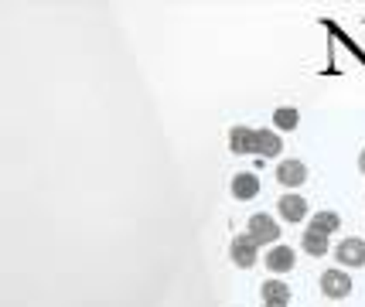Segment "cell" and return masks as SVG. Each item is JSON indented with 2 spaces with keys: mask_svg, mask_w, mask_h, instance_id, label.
I'll use <instances>...</instances> for the list:
<instances>
[{
  "mask_svg": "<svg viewBox=\"0 0 365 307\" xmlns=\"http://www.w3.org/2000/svg\"><path fill=\"white\" fill-rule=\"evenodd\" d=\"M273 123L280 130H297V123H301V113L294 110V106H280L277 113H273Z\"/></svg>",
  "mask_w": 365,
  "mask_h": 307,
  "instance_id": "cell-14",
  "label": "cell"
},
{
  "mask_svg": "<svg viewBox=\"0 0 365 307\" xmlns=\"http://www.w3.org/2000/svg\"><path fill=\"white\" fill-rule=\"evenodd\" d=\"M232 263L242 266V270L256 266V243L250 236H236V239H232Z\"/></svg>",
  "mask_w": 365,
  "mask_h": 307,
  "instance_id": "cell-6",
  "label": "cell"
},
{
  "mask_svg": "<svg viewBox=\"0 0 365 307\" xmlns=\"http://www.w3.org/2000/svg\"><path fill=\"white\" fill-rule=\"evenodd\" d=\"M232 198H239V202H250V198H256L259 194V178L256 175H250V171H242V175H236L232 178Z\"/></svg>",
  "mask_w": 365,
  "mask_h": 307,
  "instance_id": "cell-8",
  "label": "cell"
},
{
  "mask_svg": "<svg viewBox=\"0 0 365 307\" xmlns=\"http://www.w3.org/2000/svg\"><path fill=\"white\" fill-rule=\"evenodd\" d=\"M267 307H284V304H267Z\"/></svg>",
  "mask_w": 365,
  "mask_h": 307,
  "instance_id": "cell-16",
  "label": "cell"
},
{
  "mask_svg": "<svg viewBox=\"0 0 365 307\" xmlns=\"http://www.w3.org/2000/svg\"><path fill=\"white\" fill-rule=\"evenodd\" d=\"M229 147H232V154H256V130L232 127L229 130Z\"/></svg>",
  "mask_w": 365,
  "mask_h": 307,
  "instance_id": "cell-7",
  "label": "cell"
},
{
  "mask_svg": "<svg viewBox=\"0 0 365 307\" xmlns=\"http://www.w3.org/2000/svg\"><path fill=\"white\" fill-rule=\"evenodd\" d=\"M277 209H280V215H284L287 222H301L304 215H307V202H304L301 194H284L277 202Z\"/></svg>",
  "mask_w": 365,
  "mask_h": 307,
  "instance_id": "cell-9",
  "label": "cell"
},
{
  "mask_svg": "<svg viewBox=\"0 0 365 307\" xmlns=\"http://www.w3.org/2000/svg\"><path fill=\"white\" fill-rule=\"evenodd\" d=\"M246 236H250L256 246H273L277 239H280V226L273 222V215L256 212L253 219H250V232H246Z\"/></svg>",
  "mask_w": 365,
  "mask_h": 307,
  "instance_id": "cell-1",
  "label": "cell"
},
{
  "mask_svg": "<svg viewBox=\"0 0 365 307\" xmlns=\"http://www.w3.org/2000/svg\"><path fill=\"white\" fill-rule=\"evenodd\" d=\"M359 167H362V171H365V150H362V157H359Z\"/></svg>",
  "mask_w": 365,
  "mask_h": 307,
  "instance_id": "cell-15",
  "label": "cell"
},
{
  "mask_svg": "<svg viewBox=\"0 0 365 307\" xmlns=\"http://www.w3.org/2000/svg\"><path fill=\"white\" fill-rule=\"evenodd\" d=\"M321 293L324 297H349L351 280L341 270H328V274H321Z\"/></svg>",
  "mask_w": 365,
  "mask_h": 307,
  "instance_id": "cell-3",
  "label": "cell"
},
{
  "mask_svg": "<svg viewBox=\"0 0 365 307\" xmlns=\"http://www.w3.org/2000/svg\"><path fill=\"white\" fill-rule=\"evenodd\" d=\"M304 249H307L311 256H324V253H328V236H321V232H311V229H304Z\"/></svg>",
  "mask_w": 365,
  "mask_h": 307,
  "instance_id": "cell-13",
  "label": "cell"
},
{
  "mask_svg": "<svg viewBox=\"0 0 365 307\" xmlns=\"http://www.w3.org/2000/svg\"><path fill=\"white\" fill-rule=\"evenodd\" d=\"M277 181L284 184V188H301L304 181H307V167L301 161H280L277 167Z\"/></svg>",
  "mask_w": 365,
  "mask_h": 307,
  "instance_id": "cell-5",
  "label": "cell"
},
{
  "mask_svg": "<svg viewBox=\"0 0 365 307\" xmlns=\"http://www.w3.org/2000/svg\"><path fill=\"white\" fill-rule=\"evenodd\" d=\"M284 150V140L273 130H256V154L259 157H277Z\"/></svg>",
  "mask_w": 365,
  "mask_h": 307,
  "instance_id": "cell-10",
  "label": "cell"
},
{
  "mask_svg": "<svg viewBox=\"0 0 365 307\" xmlns=\"http://www.w3.org/2000/svg\"><path fill=\"white\" fill-rule=\"evenodd\" d=\"M334 256H338V263H345V266H355V270H359V266H365V243L362 239H355V236H351V239H341L338 249H334Z\"/></svg>",
  "mask_w": 365,
  "mask_h": 307,
  "instance_id": "cell-2",
  "label": "cell"
},
{
  "mask_svg": "<svg viewBox=\"0 0 365 307\" xmlns=\"http://www.w3.org/2000/svg\"><path fill=\"white\" fill-rule=\"evenodd\" d=\"M259 293H263L267 304H287V301H290V287H287L284 280H263Z\"/></svg>",
  "mask_w": 365,
  "mask_h": 307,
  "instance_id": "cell-11",
  "label": "cell"
},
{
  "mask_svg": "<svg viewBox=\"0 0 365 307\" xmlns=\"http://www.w3.org/2000/svg\"><path fill=\"white\" fill-rule=\"evenodd\" d=\"M263 259H267V270H270V274H287V270H294L297 253H294L290 246H273V249Z\"/></svg>",
  "mask_w": 365,
  "mask_h": 307,
  "instance_id": "cell-4",
  "label": "cell"
},
{
  "mask_svg": "<svg viewBox=\"0 0 365 307\" xmlns=\"http://www.w3.org/2000/svg\"><path fill=\"white\" fill-rule=\"evenodd\" d=\"M338 226H341V215H338V212H318L307 229H311V232H321V236H331Z\"/></svg>",
  "mask_w": 365,
  "mask_h": 307,
  "instance_id": "cell-12",
  "label": "cell"
}]
</instances>
